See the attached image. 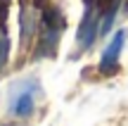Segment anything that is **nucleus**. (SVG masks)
Masks as SVG:
<instances>
[{
    "instance_id": "nucleus-1",
    "label": "nucleus",
    "mask_w": 128,
    "mask_h": 126,
    "mask_svg": "<svg viewBox=\"0 0 128 126\" xmlns=\"http://www.w3.org/2000/svg\"><path fill=\"white\" fill-rule=\"evenodd\" d=\"M40 93V86H38L36 79L24 81V83H17L10 93V114L17 119H28L36 109V95Z\"/></svg>"
},
{
    "instance_id": "nucleus-2",
    "label": "nucleus",
    "mask_w": 128,
    "mask_h": 126,
    "mask_svg": "<svg viewBox=\"0 0 128 126\" xmlns=\"http://www.w3.org/2000/svg\"><path fill=\"white\" fill-rule=\"evenodd\" d=\"M126 38H128V31L126 29H119V31L112 36V41L107 43L104 52L100 57V71L102 74H114L119 69V57L124 52V45H126Z\"/></svg>"
},
{
    "instance_id": "nucleus-3",
    "label": "nucleus",
    "mask_w": 128,
    "mask_h": 126,
    "mask_svg": "<svg viewBox=\"0 0 128 126\" xmlns=\"http://www.w3.org/2000/svg\"><path fill=\"white\" fill-rule=\"evenodd\" d=\"M100 33V22H97V7L92 0H88L86 5V14H83V22H81V29H78V45L81 50H88L95 41V36Z\"/></svg>"
},
{
    "instance_id": "nucleus-4",
    "label": "nucleus",
    "mask_w": 128,
    "mask_h": 126,
    "mask_svg": "<svg viewBox=\"0 0 128 126\" xmlns=\"http://www.w3.org/2000/svg\"><path fill=\"white\" fill-rule=\"evenodd\" d=\"M7 60H10V36L0 33V71L7 67Z\"/></svg>"
}]
</instances>
